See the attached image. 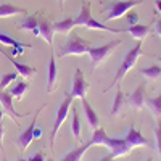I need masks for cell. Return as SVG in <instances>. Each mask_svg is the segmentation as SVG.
Instances as JSON below:
<instances>
[{"label":"cell","mask_w":161,"mask_h":161,"mask_svg":"<svg viewBox=\"0 0 161 161\" xmlns=\"http://www.w3.org/2000/svg\"><path fill=\"white\" fill-rule=\"evenodd\" d=\"M90 148V147L87 145V143H84V145H80V147H77V148H74L73 152H69L68 155H66L61 161H80L82 159V156L86 155V152Z\"/></svg>","instance_id":"603a6c76"},{"label":"cell","mask_w":161,"mask_h":161,"mask_svg":"<svg viewBox=\"0 0 161 161\" xmlns=\"http://www.w3.org/2000/svg\"><path fill=\"white\" fill-rule=\"evenodd\" d=\"M0 105H2V108H3V113H7L13 121H16V126H19L18 124L19 118L29 116V113H18L15 110V106H13V97H11V93L7 92V90H0Z\"/></svg>","instance_id":"9c48e42d"},{"label":"cell","mask_w":161,"mask_h":161,"mask_svg":"<svg viewBox=\"0 0 161 161\" xmlns=\"http://www.w3.org/2000/svg\"><path fill=\"white\" fill-rule=\"evenodd\" d=\"M39 32H40V37H42L48 45L53 44L55 29H53V23H50L47 18H39Z\"/></svg>","instance_id":"9a60e30c"},{"label":"cell","mask_w":161,"mask_h":161,"mask_svg":"<svg viewBox=\"0 0 161 161\" xmlns=\"http://www.w3.org/2000/svg\"><path fill=\"white\" fill-rule=\"evenodd\" d=\"M0 44H3V45H10V47H15V48H13V53H15V55H21V53L24 52V48H32V45H31V44H23V42H18V40L11 39L8 34H3V32H0Z\"/></svg>","instance_id":"e0dca14e"},{"label":"cell","mask_w":161,"mask_h":161,"mask_svg":"<svg viewBox=\"0 0 161 161\" xmlns=\"http://www.w3.org/2000/svg\"><path fill=\"white\" fill-rule=\"evenodd\" d=\"M26 13H28L26 8H19V7H15L11 3L0 5V18H10L15 15H26Z\"/></svg>","instance_id":"ffe728a7"},{"label":"cell","mask_w":161,"mask_h":161,"mask_svg":"<svg viewBox=\"0 0 161 161\" xmlns=\"http://www.w3.org/2000/svg\"><path fill=\"white\" fill-rule=\"evenodd\" d=\"M80 102H82V108H84V113H86V118H87V123H89V126L92 127V130L100 129V118H98L97 111L90 106V103H89L87 98H80Z\"/></svg>","instance_id":"4fadbf2b"},{"label":"cell","mask_w":161,"mask_h":161,"mask_svg":"<svg viewBox=\"0 0 161 161\" xmlns=\"http://www.w3.org/2000/svg\"><path fill=\"white\" fill-rule=\"evenodd\" d=\"M74 28H76V23H74L73 18H66V19H61V21L57 23V24H53V29H55V32L64 34V36H68Z\"/></svg>","instance_id":"44dd1931"},{"label":"cell","mask_w":161,"mask_h":161,"mask_svg":"<svg viewBox=\"0 0 161 161\" xmlns=\"http://www.w3.org/2000/svg\"><path fill=\"white\" fill-rule=\"evenodd\" d=\"M16 161H47V156L44 152H37L32 158H28V159H16Z\"/></svg>","instance_id":"1f68e13d"},{"label":"cell","mask_w":161,"mask_h":161,"mask_svg":"<svg viewBox=\"0 0 161 161\" xmlns=\"http://www.w3.org/2000/svg\"><path fill=\"white\" fill-rule=\"evenodd\" d=\"M71 113H73V136L76 139L77 143L82 142V130H80V119H79V113H77V108H71Z\"/></svg>","instance_id":"7402d4cb"},{"label":"cell","mask_w":161,"mask_h":161,"mask_svg":"<svg viewBox=\"0 0 161 161\" xmlns=\"http://www.w3.org/2000/svg\"><path fill=\"white\" fill-rule=\"evenodd\" d=\"M3 110H0V148L3 150V134H5V126H3Z\"/></svg>","instance_id":"f546056e"},{"label":"cell","mask_w":161,"mask_h":161,"mask_svg":"<svg viewBox=\"0 0 161 161\" xmlns=\"http://www.w3.org/2000/svg\"><path fill=\"white\" fill-rule=\"evenodd\" d=\"M10 93H11V97L13 98H18V100H23V97H24V93L28 92V84L24 82V80H21V82H16L15 86H13L10 90H8Z\"/></svg>","instance_id":"4316f807"},{"label":"cell","mask_w":161,"mask_h":161,"mask_svg":"<svg viewBox=\"0 0 161 161\" xmlns=\"http://www.w3.org/2000/svg\"><path fill=\"white\" fill-rule=\"evenodd\" d=\"M58 3H60V7L63 8V5H64V0H58Z\"/></svg>","instance_id":"8d00e7d4"},{"label":"cell","mask_w":161,"mask_h":161,"mask_svg":"<svg viewBox=\"0 0 161 161\" xmlns=\"http://www.w3.org/2000/svg\"><path fill=\"white\" fill-rule=\"evenodd\" d=\"M127 105L130 108H134L136 111H142L147 106V98H145V84H140L130 95L127 97Z\"/></svg>","instance_id":"8fae6325"},{"label":"cell","mask_w":161,"mask_h":161,"mask_svg":"<svg viewBox=\"0 0 161 161\" xmlns=\"http://www.w3.org/2000/svg\"><path fill=\"white\" fill-rule=\"evenodd\" d=\"M124 102H126L124 93H123V90H121V87H118V90H116V97H114V100H113V106H111V116H118V114L121 113Z\"/></svg>","instance_id":"cb8c5ba5"},{"label":"cell","mask_w":161,"mask_h":161,"mask_svg":"<svg viewBox=\"0 0 161 161\" xmlns=\"http://www.w3.org/2000/svg\"><path fill=\"white\" fill-rule=\"evenodd\" d=\"M19 29L21 31H31L36 37H40V32H39V16L37 15L28 16L23 21V24H19Z\"/></svg>","instance_id":"d6986e66"},{"label":"cell","mask_w":161,"mask_h":161,"mask_svg":"<svg viewBox=\"0 0 161 161\" xmlns=\"http://www.w3.org/2000/svg\"><path fill=\"white\" fill-rule=\"evenodd\" d=\"M155 7H156V11L161 13V0H156V2H155Z\"/></svg>","instance_id":"d590c367"},{"label":"cell","mask_w":161,"mask_h":161,"mask_svg":"<svg viewBox=\"0 0 161 161\" xmlns=\"http://www.w3.org/2000/svg\"><path fill=\"white\" fill-rule=\"evenodd\" d=\"M40 136H42V130H40V129L36 126V129H34V139H39Z\"/></svg>","instance_id":"d6a6232c"},{"label":"cell","mask_w":161,"mask_h":161,"mask_svg":"<svg viewBox=\"0 0 161 161\" xmlns=\"http://www.w3.org/2000/svg\"><path fill=\"white\" fill-rule=\"evenodd\" d=\"M145 161H153V159H152V158H147V159H145Z\"/></svg>","instance_id":"74e56055"},{"label":"cell","mask_w":161,"mask_h":161,"mask_svg":"<svg viewBox=\"0 0 161 161\" xmlns=\"http://www.w3.org/2000/svg\"><path fill=\"white\" fill-rule=\"evenodd\" d=\"M48 161H52V159H48Z\"/></svg>","instance_id":"f35d334b"},{"label":"cell","mask_w":161,"mask_h":161,"mask_svg":"<svg viewBox=\"0 0 161 161\" xmlns=\"http://www.w3.org/2000/svg\"><path fill=\"white\" fill-rule=\"evenodd\" d=\"M89 147H92V145H103V147H106L111 153V156L113 158H119V156H126L130 150H132V147H130V143L123 137V139H111V137H108L105 134V130L103 129H97V130H93V136L90 137V140L89 142H86Z\"/></svg>","instance_id":"6da1fadb"},{"label":"cell","mask_w":161,"mask_h":161,"mask_svg":"<svg viewBox=\"0 0 161 161\" xmlns=\"http://www.w3.org/2000/svg\"><path fill=\"white\" fill-rule=\"evenodd\" d=\"M73 97L66 93L64 100L61 102V105L58 106V111H57V118H55V124H53V129H52V134H50V147L53 148L55 147V139L58 136V130L61 127V124L64 123V119L68 118L69 114V110H71V105H73Z\"/></svg>","instance_id":"8992f818"},{"label":"cell","mask_w":161,"mask_h":161,"mask_svg":"<svg viewBox=\"0 0 161 161\" xmlns=\"http://www.w3.org/2000/svg\"><path fill=\"white\" fill-rule=\"evenodd\" d=\"M44 110V106L42 108H39L37 111H36V114H34V119H32V123L26 127L21 134H19V137L16 139V143H18V147H19V150L21 152H26L29 148V145L32 143V140H34V129H36V126H37V118H39V113Z\"/></svg>","instance_id":"ba28073f"},{"label":"cell","mask_w":161,"mask_h":161,"mask_svg":"<svg viewBox=\"0 0 161 161\" xmlns=\"http://www.w3.org/2000/svg\"><path fill=\"white\" fill-rule=\"evenodd\" d=\"M16 76H19V74H18V73H7V74L2 77V80H0V90H5L11 82H15Z\"/></svg>","instance_id":"83f0119b"},{"label":"cell","mask_w":161,"mask_h":161,"mask_svg":"<svg viewBox=\"0 0 161 161\" xmlns=\"http://www.w3.org/2000/svg\"><path fill=\"white\" fill-rule=\"evenodd\" d=\"M57 79H58V66L55 61V55L50 57L48 64V77H47V93H52L57 89Z\"/></svg>","instance_id":"2e32d148"},{"label":"cell","mask_w":161,"mask_h":161,"mask_svg":"<svg viewBox=\"0 0 161 161\" xmlns=\"http://www.w3.org/2000/svg\"><path fill=\"white\" fill-rule=\"evenodd\" d=\"M150 26H143V24H132L129 26L127 29H124V34H129L132 39H137V40H143L147 36L150 34Z\"/></svg>","instance_id":"ac0fdd59"},{"label":"cell","mask_w":161,"mask_h":161,"mask_svg":"<svg viewBox=\"0 0 161 161\" xmlns=\"http://www.w3.org/2000/svg\"><path fill=\"white\" fill-rule=\"evenodd\" d=\"M155 140H156V150L161 158V118H158V124L155 127Z\"/></svg>","instance_id":"f1b7e54d"},{"label":"cell","mask_w":161,"mask_h":161,"mask_svg":"<svg viewBox=\"0 0 161 161\" xmlns=\"http://www.w3.org/2000/svg\"><path fill=\"white\" fill-rule=\"evenodd\" d=\"M156 36H159V39H161V21L156 23Z\"/></svg>","instance_id":"836d02e7"},{"label":"cell","mask_w":161,"mask_h":161,"mask_svg":"<svg viewBox=\"0 0 161 161\" xmlns=\"http://www.w3.org/2000/svg\"><path fill=\"white\" fill-rule=\"evenodd\" d=\"M121 45V39H116V40H111V42L105 44L102 47H92L89 50V55H90V60H92V69L98 68V66L108 58L111 53L116 50V47Z\"/></svg>","instance_id":"5b68a950"},{"label":"cell","mask_w":161,"mask_h":161,"mask_svg":"<svg viewBox=\"0 0 161 161\" xmlns=\"http://www.w3.org/2000/svg\"><path fill=\"white\" fill-rule=\"evenodd\" d=\"M74 23H76V26H84L87 29H98V31H106L111 34H124V29H113L110 26L102 24L97 19H93L90 16V3L89 2L80 3V13L77 18H74Z\"/></svg>","instance_id":"3957f363"},{"label":"cell","mask_w":161,"mask_h":161,"mask_svg":"<svg viewBox=\"0 0 161 161\" xmlns=\"http://www.w3.org/2000/svg\"><path fill=\"white\" fill-rule=\"evenodd\" d=\"M142 55H143V52H142V40H139V42L136 44V47H132V48L126 53V57H124L123 63H121L119 69H118V73H116V76H114V79H113V82L110 84V87L105 89V92H108V90H110L111 87H114L116 84H121V80H123V79L126 77V74L137 64V61H139V58H140Z\"/></svg>","instance_id":"7a4b0ae2"},{"label":"cell","mask_w":161,"mask_h":161,"mask_svg":"<svg viewBox=\"0 0 161 161\" xmlns=\"http://www.w3.org/2000/svg\"><path fill=\"white\" fill-rule=\"evenodd\" d=\"M126 16H127V21H129L130 26H132V24H139V15H137V11L130 10V11L126 13Z\"/></svg>","instance_id":"4dcf8cb0"},{"label":"cell","mask_w":161,"mask_h":161,"mask_svg":"<svg viewBox=\"0 0 161 161\" xmlns=\"http://www.w3.org/2000/svg\"><path fill=\"white\" fill-rule=\"evenodd\" d=\"M0 52H2V53H3V57H7V58H8V61H10L13 66H15V68H16V73H18L19 76H23V77H26V79H29V77H32V76L37 73V69H36V68H32V66H29V64H23V63L16 61L11 55H8V53H7L2 47H0Z\"/></svg>","instance_id":"7c38bea8"},{"label":"cell","mask_w":161,"mask_h":161,"mask_svg":"<svg viewBox=\"0 0 161 161\" xmlns=\"http://www.w3.org/2000/svg\"><path fill=\"white\" fill-rule=\"evenodd\" d=\"M98 161H114V158H113L111 155H108V156H103V158H100Z\"/></svg>","instance_id":"e575fe53"},{"label":"cell","mask_w":161,"mask_h":161,"mask_svg":"<svg viewBox=\"0 0 161 161\" xmlns=\"http://www.w3.org/2000/svg\"><path fill=\"white\" fill-rule=\"evenodd\" d=\"M147 106L148 110L153 113V116L158 119L161 118V93L158 97H153V98H147Z\"/></svg>","instance_id":"d4e9b609"},{"label":"cell","mask_w":161,"mask_h":161,"mask_svg":"<svg viewBox=\"0 0 161 161\" xmlns=\"http://www.w3.org/2000/svg\"><path fill=\"white\" fill-rule=\"evenodd\" d=\"M89 92V84L84 79V73L80 69H76L74 73V80H73V89L69 92V95L73 98H86Z\"/></svg>","instance_id":"30bf717a"},{"label":"cell","mask_w":161,"mask_h":161,"mask_svg":"<svg viewBox=\"0 0 161 161\" xmlns=\"http://www.w3.org/2000/svg\"><path fill=\"white\" fill-rule=\"evenodd\" d=\"M140 74H143L150 80H158L161 77V66L153 64V66H148V68H143V69H140Z\"/></svg>","instance_id":"484cf974"},{"label":"cell","mask_w":161,"mask_h":161,"mask_svg":"<svg viewBox=\"0 0 161 161\" xmlns=\"http://www.w3.org/2000/svg\"><path fill=\"white\" fill-rule=\"evenodd\" d=\"M68 40H66V44L61 47L60 50V58H64L68 55H87L89 50L92 48V45L87 42V40H84L80 36L74 34L73 31L68 34Z\"/></svg>","instance_id":"277c9868"},{"label":"cell","mask_w":161,"mask_h":161,"mask_svg":"<svg viewBox=\"0 0 161 161\" xmlns=\"http://www.w3.org/2000/svg\"><path fill=\"white\" fill-rule=\"evenodd\" d=\"M124 139L130 143V147L132 148H136V147H148L150 143H148V140H147L142 134L134 127V126H130L129 127V130H127V134L124 136Z\"/></svg>","instance_id":"5bb4252c"},{"label":"cell","mask_w":161,"mask_h":161,"mask_svg":"<svg viewBox=\"0 0 161 161\" xmlns=\"http://www.w3.org/2000/svg\"><path fill=\"white\" fill-rule=\"evenodd\" d=\"M140 3H143V0H119V2H116V3L111 7V10H110L108 15H105V23H110V21H113V19H118V18H121V16H124L127 11L134 10V8H136L137 5H140Z\"/></svg>","instance_id":"52a82bcc"}]
</instances>
